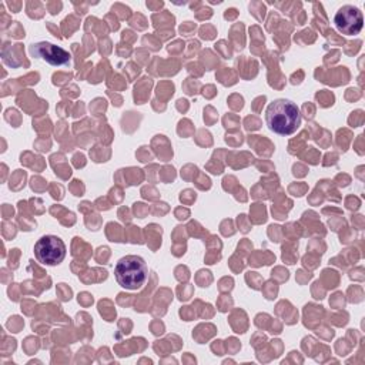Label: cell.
Returning <instances> with one entry per match:
<instances>
[{"label": "cell", "mask_w": 365, "mask_h": 365, "mask_svg": "<svg viewBox=\"0 0 365 365\" xmlns=\"http://www.w3.org/2000/svg\"><path fill=\"white\" fill-rule=\"evenodd\" d=\"M114 277L125 289H138L148 277L145 261L138 255H125L118 259L114 268Z\"/></svg>", "instance_id": "cell-2"}, {"label": "cell", "mask_w": 365, "mask_h": 365, "mask_svg": "<svg viewBox=\"0 0 365 365\" xmlns=\"http://www.w3.org/2000/svg\"><path fill=\"white\" fill-rule=\"evenodd\" d=\"M31 53H33V56H38L53 66H61V64H67L70 61V54L66 50L54 46L51 43H46V41L33 44Z\"/></svg>", "instance_id": "cell-5"}, {"label": "cell", "mask_w": 365, "mask_h": 365, "mask_svg": "<svg viewBox=\"0 0 365 365\" xmlns=\"http://www.w3.org/2000/svg\"><path fill=\"white\" fill-rule=\"evenodd\" d=\"M334 23L342 34L352 36L361 31L364 26V17L359 9L354 6H344L336 11L334 17Z\"/></svg>", "instance_id": "cell-4"}, {"label": "cell", "mask_w": 365, "mask_h": 365, "mask_svg": "<svg viewBox=\"0 0 365 365\" xmlns=\"http://www.w3.org/2000/svg\"><path fill=\"white\" fill-rule=\"evenodd\" d=\"M34 257L44 265H57L66 257V244L56 235H43L34 244Z\"/></svg>", "instance_id": "cell-3"}, {"label": "cell", "mask_w": 365, "mask_h": 365, "mask_svg": "<svg viewBox=\"0 0 365 365\" xmlns=\"http://www.w3.org/2000/svg\"><path fill=\"white\" fill-rule=\"evenodd\" d=\"M265 121L271 131L279 135H289L301 125L299 108L287 98L274 100L265 111Z\"/></svg>", "instance_id": "cell-1"}]
</instances>
